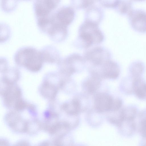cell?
<instances>
[{
  "label": "cell",
  "mask_w": 146,
  "mask_h": 146,
  "mask_svg": "<svg viewBox=\"0 0 146 146\" xmlns=\"http://www.w3.org/2000/svg\"><path fill=\"white\" fill-rule=\"evenodd\" d=\"M110 53L102 47H95L88 51L84 56L86 60L92 65V68L97 67L110 59Z\"/></svg>",
  "instance_id": "ba28073f"
},
{
  "label": "cell",
  "mask_w": 146,
  "mask_h": 146,
  "mask_svg": "<svg viewBox=\"0 0 146 146\" xmlns=\"http://www.w3.org/2000/svg\"><path fill=\"white\" fill-rule=\"evenodd\" d=\"M132 3L128 0H120L115 9L121 15H128L132 9Z\"/></svg>",
  "instance_id": "d6986e66"
},
{
  "label": "cell",
  "mask_w": 146,
  "mask_h": 146,
  "mask_svg": "<svg viewBox=\"0 0 146 146\" xmlns=\"http://www.w3.org/2000/svg\"><path fill=\"white\" fill-rule=\"evenodd\" d=\"M134 92L139 98H146V83L141 81L139 77L136 78L133 83Z\"/></svg>",
  "instance_id": "ac0fdd59"
},
{
  "label": "cell",
  "mask_w": 146,
  "mask_h": 146,
  "mask_svg": "<svg viewBox=\"0 0 146 146\" xmlns=\"http://www.w3.org/2000/svg\"><path fill=\"white\" fill-rule=\"evenodd\" d=\"M15 111L7 113L5 117L7 124L13 130L18 133H26L27 121L24 119Z\"/></svg>",
  "instance_id": "30bf717a"
},
{
  "label": "cell",
  "mask_w": 146,
  "mask_h": 146,
  "mask_svg": "<svg viewBox=\"0 0 146 146\" xmlns=\"http://www.w3.org/2000/svg\"><path fill=\"white\" fill-rule=\"evenodd\" d=\"M83 59L78 54H74L60 60L57 63L59 71L66 77H69L78 70L84 63Z\"/></svg>",
  "instance_id": "5b68a950"
},
{
  "label": "cell",
  "mask_w": 146,
  "mask_h": 146,
  "mask_svg": "<svg viewBox=\"0 0 146 146\" xmlns=\"http://www.w3.org/2000/svg\"><path fill=\"white\" fill-rule=\"evenodd\" d=\"M135 1H144L145 0H132Z\"/></svg>",
  "instance_id": "4316f807"
},
{
  "label": "cell",
  "mask_w": 146,
  "mask_h": 146,
  "mask_svg": "<svg viewBox=\"0 0 146 146\" xmlns=\"http://www.w3.org/2000/svg\"><path fill=\"white\" fill-rule=\"evenodd\" d=\"M0 75V82L14 84L17 83L19 80L20 73L17 68L9 67L6 60L4 63L3 60L2 67H1Z\"/></svg>",
  "instance_id": "4fadbf2b"
},
{
  "label": "cell",
  "mask_w": 146,
  "mask_h": 146,
  "mask_svg": "<svg viewBox=\"0 0 146 146\" xmlns=\"http://www.w3.org/2000/svg\"><path fill=\"white\" fill-rule=\"evenodd\" d=\"M19 0V1L20 0ZM24 0V1H29L31 0Z\"/></svg>",
  "instance_id": "83f0119b"
},
{
  "label": "cell",
  "mask_w": 146,
  "mask_h": 146,
  "mask_svg": "<svg viewBox=\"0 0 146 146\" xmlns=\"http://www.w3.org/2000/svg\"><path fill=\"white\" fill-rule=\"evenodd\" d=\"M99 25L84 21L79 27L78 40L83 48H87L103 42L104 35Z\"/></svg>",
  "instance_id": "7a4b0ae2"
},
{
  "label": "cell",
  "mask_w": 146,
  "mask_h": 146,
  "mask_svg": "<svg viewBox=\"0 0 146 146\" xmlns=\"http://www.w3.org/2000/svg\"><path fill=\"white\" fill-rule=\"evenodd\" d=\"M91 73L97 76L101 79H115L119 76L120 68L117 63L109 59L99 66L91 70Z\"/></svg>",
  "instance_id": "52a82bcc"
},
{
  "label": "cell",
  "mask_w": 146,
  "mask_h": 146,
  "mask_svg": "<svg viewBox=\"0 0 146 146\" xmlns=\"http://www.w3.org/2000/svg\"><path fill=\"white\" fill-rule=\"evenodd\" d=\"M143 65L140 62H135L131 66L130 72L132 74L135 78L139 77L143 70Z\"/></svg>",
  "instance_id": "603a6c76"
},
{
  "label": "cell",
  "mask_w": 146,
  "mask_h": 146,
  "mask_svg": "<svg viewBox=\"0 0 146 146\" xmlns=\"http://www.w3.org/2000/svg\"><path fill=\"white\" fill-rule=\"evenodd\" d=\"M42 126L41 123L37 119L27 121L26 133L30 134H35L42 129Z\"/></svg>",
  "instance_id": "44dd1931"
},
{
  "label": "cell",
  "mask_w": 146,
  "mask_h": 146,
  "mask_svg": "<svg viewBox=\"0 0 146 146\" xmlns=\"http://www.w3.org/2000/svg\"><path fill=\"white\" fill-rule=\"evenodd\" d=\"M19 1V0H1V8L5 13L12 12L16 9Z\"/></svg>",
  "instance_id": "ffe728a7"
},
{
  "label": "cell",
  "mask_w": 146,
  "mask_h": 146,
  "mask_svg": "<svg viewBox=\"0 0 146 146\" xmlns=\"http://www.w3.org/2000/svg\"><path fill=\"white\" fill-rule=\"evenodd\" d=\"M0 86L1 95L5 106L8 108H13L16 102L21 98L20 88L17 83L10 84L1 82Z\"/></svg>",
  "instance_id": "277c9868"
},
{
  "label": "cell",
  "mask_w": 146,
  "mask_h": 146,
  "mask_svg": "<svg viewBox=\"0 0 146 146\" xmlns=\"http://www.w3.org/2000/svg\"><path fill=\"white\" fill-rule=\"evenodd\" d=\"M103 17V12L100 7L92 5L87 9L85 15V21L99 25Z\"/></svg>",
  "instance_id": "5bb4252c"
},
{
  "label": "cell",
  "mask_w": 146,
  "mask_h": 146,
  "mask_svg": "<svg viewBox=\"0 0 146 146\" xmlns=\"http://www.w3.org/2000/svg\"><path fill=\"white\" fill-rule=\"evenodd\" d=\"M75 16L73 8L68 6H64L56 10L50 15L51 19L54 22L67 27L73 21Z\"/></svg>",
  "instance_id": "9c48e42d"
},
{
  "label": "cell",
  "mask_w": 146,
  "mask_h": 146,
  "mask_svg": "<svg viewBox=\"0 0 146 146\" xmlns=\"http://www.w3.org/2000/svg\"><path fill=\"white\" fill-rule=\"evenodd\" d=\"M132 27L139 32H146V12L140 9L132 10L127 15Z\"/></svg>",
  "instance_id": "7c38bea8"
},
{
  "label": "cell",
  "mask_w": 146,
  "mask_h": 146,
  "mask_svg": "<svg viewBox=\"0 0 146 146\" xmlns=\"http://www.w3.org/2000/svg\"><path fill=\"white\" fill-rule=\"evenodd\" d=\"M103 7L109 9H115L120 0H98Z\"/></svg>",
  "instance_id": "cb8c5ba5"
},
{
  "label": "cell",
  "mask_w": 146,
  "mask_h": 146,
  "mask_svg": "<svg viewBox=\"0 0 146 146\" xmlns=\"http://www.w3.org/2000/svg\"><path fill=\"white\" fill-rule=\"evenodd\" d=\"M61 0H35L33 10L36 20L46 17L55 11Z\"/></svg>",
  "instance_id": "8992f818"
},
{
  "label": "cell",
  "mask_w": 146,
  "mask_h": 146,
  "mask_svg": "<svg viewBox=\"0 0 146 146\" xmlns=\"http://www.w3.org/2000/svg\"><path fill=\"white\" fill-rule=\"evenodd\" d=\"M14 59L17 66L34 73L39 71L44 62L41 50L30 46L18 49L15 54Z\"/></svg>",
  "instance_id": "6da1fadb"
},
{
  "label": "cell",
  "mask_w": 146,
  "mask_h": 146,
  "mask_svg": "<svg viewBox=\"0 0 146 146\" xmlns=\"http://www.w3.org/2000/svg\"><path fill=\"white\" fill-rule=\"evenodd\" d=\"M29 104L22 98L18 100L15 103L13 108L15 111L20 112L27 109Z\"/></svg>",
  "instance_id": "d4e9b609"
},
{
  "label": "cell",
  "mask_w": 146,
  "mask_h": 146,
  "mask_svg": "<svg viewBox=\"0 0 146 146\" xmlns=\"http://www.w3.org/2000/svg\"><path fill=\"white\" fill-rule=\"evenodd\" d=\"M115 99L110 95L104 93H98L95 96L94 108L99 113L111 111Z\"/></svg>",
  "instance_id": "8fae6325"
},
{
  "label": "cell",
  "mask_w": 146,
  "mask_h": 146,
  "mask_svg": "<svg viewBox=\"0 0 146 146\" xmlns=\"http://www.w3.org/2000/svg\"><path fill=\"white\" fill-rule=\"evenodd\" d=\"M91 74L90 77L84 81L83 87L86 92L92 94L96 93L99 88L102 79L95 74Z\"/></svg>",
  "instance_id": "2e32d148"
},
{
  "label": "cell",
  "mask_w": 146,
  "mask_h": 146,
  "mask_svg": "<svg viewBox=\"0 0 146 146\" xmlns=\"http://www.w3.org/2000/svg\"><path fill=\"white\" fill-rule=\"evenodd\" d=\"M95 0H70L72 6L77 9H87L93 5Z\"/></svg>",
  "instance_id": "7402d4cb"
},
{
  "label": "cell",
  "mask_w": 146,
  "mask_h": 146,
  "mask_svg": "<svg viewBox=\"0 0 146 146\" xmlns=\"http://www.w3.org/2000/svg\"><path fill=\"white\" fill-rule=\"evenodd\" d=\"M60 79L55 72H50L45 74L39 88L40 92L44 98L50 100L55 98L60 88Z\"/></svg>",
  "instance_id": "3957f363"
},
{
  "label": "cell",
  "mask_w": 146,
  "mask_h": 146,
  "mask_svg": "<svg viewBox=\"0 0 146 146\" xmlns=\"http://www.w3.org/2000/svg\"><path fill=\"white\" fill-rule=\"evenodd\" d=\"M41 51L44 62L52 64L58 63L60 60L58 51L53 46H45Z\"/></svg>",
  "instance_id": "e0dca14e"
},
{
  "label": "cell",
  "mask_w": 146,
  "mask_h": 146,
  "mask_svg": "<svg viewBox=\"0 0 146 146\" xmlns=\"http://www.w3.org/2000/svg\"><path fill=\"white\" fill-rule=\"evenodd\" d=\"M61 108L67 114L72 116H77L84 110L80 101L77 98H74L70 102L64 103Z\"/></svg>",
  "instance_id": "9a60e30c"
},
{
  "label": "cell",
  "mask_w": 146,
  "mask_h": 146,
  "mask_svg": "<svg viewBox=\"0 0 146 146\" xmlns=\"http://www.w3.org/2000/svg\"><path fill=\"white\" fill-rule=\"evenodd\" d=\"M140 131L142 136L146 137V119L141 121Z\"/></svg>",
  "instance_id": "484cf974"
}]
</instances>
